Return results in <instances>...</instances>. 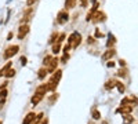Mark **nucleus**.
<instances>
[{
    "label": "nucleus",
    "instance_id": "1",
    "mask_svg": "<svg viewBox=\"0 0 138 124\" xmlns=\"http://www.w3.org/2000/svg\"><path fill=\"white\" fill-rule=\"evenodd\" d=\"M80 43H81V35L79 32H73L68 37V44L70 46V48H77Z\"/></svg>",
    "mask_w": 138,
    "mask_h": 124
},
{
    "label": "nucleus",
    "instance_id": "2",
    "mask_svg": "<svg viewBox=\"0 0 138 124\" xmlns=\"http://www.w3.org/2000/svg\"><path fill=\"white\" fill-rule=\"evenodd\" d=\"M18 51H19V46L13 44V46H10V47H7V48H6V51H4V54H3V57H4V59H10V58H13Z\"/></svg>",
    "mask_w": 138,
    "mask_h": 124
},
{
    "label": "nucleus",
    "instance_id": "3",
    "mask_svg": "<svg viewBox=\"0 0 138 124\" xmlns=\"http://www.w3.org/2000/svg\"><path fill=\"white\" fill-rule=\"evenodd\" d=\"M68 19H69V14L66 10H62V11L58 13V15H57V23L58 25H64L65 22H68Z\"/></svg>",
    "mask_w": 138,
    "mask_h": 124
},
{
    "label": "nucleus",
    "instance_id": "4",
    "mask_svg": "<svg viewBox=\"0 0 138 124\" xmlns=\"http://www.w3.org/2000/svg\"><path fill=\"white\" fill-rule=\"evenodd\" d=\"M29 25L28 23H22L21 26H19V29H18V35H17V37H18V40H22L23 37L26 36V35L29 33Z\"/></svg>",
    "mask_w": 138,
    "mask_h": 124
},
{
    "label": "nucleus",
    "instance_id": "5",
    "mask_svg": "<svg viewBox=\"0 0 138 124\" xmlns=\"http://www.w3.org/2000/svg\"><path fill=\"white\" fill-rule=\"evenodd\" d=\"M58 64H60V59H58L57 57H52V59L50 61V64L46 66V69H47V72H50V73H54L55 70H57V66H58Z\"/></svg>",
    "mask_w": 138,
    "mask_h": 124
},
{
    "label": "nucleus",
    "instance_id": "6",
    "mask_svg": "<svg viewBox=\"0 0 138 124\" xmlns=\"http://www.w3.org/2000/svg\"><path fill=\"white\" fill-rule=\"evenodd\" d=\"M93 18H94V19H91L93 22L98 23V22H104V21L106 19V15H105L102 11H95V13H94V15H93Z\"/></svg>",
    "mask_w": 138,
    "mask_h": 124
},
{
    "label": "nucleus",
    "instance_id": "7",
    "mask_svg": "<svg viewBox=\"0 0 138 124\" xmlns=\"http://www.w3.org/2000/svg\"><path fill=\"white\" fill-rule=\"evenodd\" d=\"M133 105H122L119 109H117V113H122V114H130L133 112Z\"/></svg>",
    "mask_w": 138,
    "mask_h": 124
},
{
    "label": "nucleus",
    "instance_id": "8",
    "mask_svg": "<svg viewBox=\"0 0 138 124\" xmlns=\"http://www.w3.org/2000/svg\"><path fill=\"white\" fill-rule=\"evenodd\" d=\"M35 117H36V113L35 112H29L25 116V119L22 120V124H32L35 121Z\"/></svg>",
    "mask_w": 138,
    "mask_h": 124
},
{
    "label": "nucleus",
    "instance_id": "9",
    "mask_svg": "<svg viewBox=\"0 0 138 124\" xmlns=\"http://www.w3.org/2000/svg\"><path fill=\"white\" fill-rule=\"evenodd\" d=\"M61 77H62V70H61V69H57L54 73H52V76H51V79H50V80L58 84V83H60V80H61Z\"/></svg>",
    "mask_w": 138,
    "mask_h": 124
},
{
    "label": "nucleus",
    "instance_id": "10",
    "mask_svg": "<svg viewBox=\"0 0 138 124\" xmlns=\"http://www.w3.org/2000/svg\"><path fill=\"white\" fill-rule=\"evenodd\" d=\"M43 98H44V95H43V94H39V92H35V95L32 97V99H31L32 105H33V106H36L37 103H39L40 101H42Z\"/></svg>",
    "mask_w": 138,
    "mask_h": 124
},
{
    "label": "nucleus",
    "instance_id": "11",
    "mask_svg": "<svg viewBox=\"0 0 138 124\" xmlns=\"http://www.w3.org/2000/svg\"><path fill=\"white\" fill-rule=\"evenodd\" d=\"M115 54H116V51H115L113 48H108L106 51L104 52V55H102V59H104V61H108V59H111V58H112Z\"/></svg>",
    "mask_w": 138,
    "mask_h": 124
},
{
    "label": "nucleus",
    "instance_id": "12",
    "mask_svg": "<svg viewBox=\"0 0 138 124\" xmlns=\"http://www.w3.org/2000/svg\"><path fill=\"white\" fill-rule=\"evenodd\" d=\"M77 0H65V10H72L76 7Z\"/></svg>",
    "mask_w": 138,
    "mask_h": 124
},
{
    "label": "nucleus",
    "instance_id": "13",
    "mask_svg": "<svg viewBox=\"0 0 138 124\" xmlns=\"http://www.w3.org/2000/svg\"><path fill=\"white\" fill-rule=\"evenodd\" d=\"M47 91H48V88H47V84H40L39 87L36 88V91H35V92H39V94H43V95H46Z\"/></svg>",
    "mask_w": 138,
    "mask_h": 124
},
{
    "label": "nucleus",
    "instance_id": "14",
    "mask_svg": "<svg viewBox=\"0 0 138 124\" xmlns=\"http://www.w3.org/2000/svg\"><path fill=\"white\" fill-rule=\"evenodd\" d=\"M115 43H116V40H115V36L109 33V40L106 41V47H108V48H113V46H115Z\"/></svg>",
    "mask_w": 138,
    "mask_h": 124
},
{
    "label": "nucleus",
    "instance_id": "15",
    "mask_svg": "<svg viewBox=\"0 0 138 124\" xmlns=\"http://www.w3.org/2000/svg\"><path fill=\"white\" fill-rule=\"evenodd\" d=\"M47 73H48V72H47L46 68H42V69H39V72H37V77H39L40 80H43V79L47 76Z\"/></svg>",
    "mask_w": 138,
    "mask_h": 124
},
{
    "label": "nucleus",
    "instance_id": "16",
    "mask_svg": "<svg viewBox=\"0 0 138 124\" xmlns=\"http://www.w3.org/2000/svg\"><path fill=\"white\" fill-rule=\"evenodd\" d=\"M11 68V62H7V64L4 65V66L2 68V69H0V77H2V76H4V73L7 72L8 69H10Z\"/></svg>",
    "mask_w": 138,
    "mask_h": 124
},
{
    "label": "nucleus",
    "instance_id": "17",
    "mask_svg": "<svg viewBox=\"0 0 138 124\" xmlns=\"http://www.w3.org/2000/svg\"><path fill=\"white\" fill-rule=\"evenodd\" d=\"M60 50H61V43H54V44H52V50H51V51H52V54H54V55H57L58 52H60Z\"/></svg>",
    "mask_w": 138,
    "mask_h": 124
},
{
    "label": "nucleus",
    "instance_id": "18",
    "mask_svg": "<svg viewBox=\"0 0 138 124\" xmlns=\"http://www.w3.org/2000/svg\"><path fill=\"white\" fill-rule=\"evenodd\" d=\"M58 36H60V35H58L57 32H54V33H52L51 36H50V40H48V43H50V44H54V43H57V40H58Z\"/></svg>",
    "mask_w": 138,
    "mask_h": 124
},
{
    "label": "nucleus",
    "instance_id": "19",
    "mask_svg": "<svg viewBox=\"0 0 138 124\" xmlns=\"http://www.w3.org/2000/svg\"><path fill=\"white\" fill-rule=\"evenodd\" d=\"M115 85H116V81H115V80H108V81H106V85H105V88H106V90H109V88L112 90Z\"/></svg>",
    "mask_w": 138,
    "mask_h": 124
},
{
    "label": "nucleus",
    "instance_id": "20",
    "mask_svg": "<svg viewBox=\"0 0 138 124\" xmlns=\"http://www.w3.org/2000/svg\"><path fill=\"white\" fill-rule=\"evenodd\" d=\"M14 75H15V70H14L13 69V68H10V69H8L7 70V72H6L4 73V76H6V77H7V79H10V77H13V76Z\"/></svg>",
    "mask_w": 138,
    "mask_h": 124
},
{
    "label": "nucleus",
    "instance_id": "21",
    "mask_svg": "<svg viewBox=\"0 0 138 124\" xmlns=\"http://www.w3.org/2000/svg\"><path fill=\"white\" fill-rule=\"evenodd\" d=\"M133 121H134V117H131L130 114H126V119L123 120V123L124 124H131Z\"/></svg>",
    "mask_w": 138,
    "mask_h": 124
},
{
    "label": "nucleus",
    "instance_id": "22",
    "mask_svg": "<svg viewBox=\"0 0 138 124\" xmlns=\"http://www.w3.org/2000/svg\"><path fill=\"white\" fill-rule=\"evenodd\" d=\"M116 87H117V90H119L120 92H124L126 87L123 85V83H122V81H116Z\"/></svg>",
    "mask_w": 138,
    "mask_h": 124
},
{
    "label": "nucleus",
    "instance_id": "23",
    "mask_svg": "<svg viewBox=\"0 0 138 124\" xmlns=\"http://www.w3.org/2000/svg\"><path fill=\"white\" fill-rule=\"evenodd\" d=\"M91 116H93V119H94V120H99V119H101V113H99L98 110H93Z\"/></svg>",
    "mask_w": 138,
    "mask_h": 124
},
{
    "label": "nucleus",
    "instance_id": "24",
    "mask_svg": "<svg viewBox=\"0 0 138 124\" xmlns=\"http://www.w3.org/2000/svg\"><path fill=\"white\" fill-rule=\"evenodd\" d=\"M52 59V55H46L44 57V59H43V65H44V66H47V65L50 64V61Z\"/></svg>",
    "mask_w": 138,
    "mask_h": 124
},
{
    "label": "nucleus",
    "instance_id": "25",
    "mask_svg": "<svg viewBox=\"0 0 138 124\" xmlns=\"http://www.w3.org/2000/svg\"><path fill=\"white\" fill-rule=\"evenodd\" d=\"M57 99H58V94H57V92H54V94H52V97L50 98V105H52V103L57 101Z\"/></svg>",
    "mask_w": 138,
    "mask_h": 124
},
{
    "label": "nucleus",
    "instance_id": "26",
    "mask_svg": "<svg viewBox=\"0 0 138 124\" xmlns=\"http://www.w3.org/2000/svg\"><path fill=\"white\" fill-rule=\"evenodd\" d=\"M6 97H7V90H0V98L2 99H6Z\"/></svg>",
    "mask_w": 138,
    "mask_h": 124
},
{
    "label": "nucleus",
    "instance_id": "27",
    "mask_svg": "<svg viewBox=\"0 0 138 124\" xmlns=\"http://www.w3.org/2000/svg\"><path fill=\"white\" fill-rule=\"evenodd\" d=\"M65 37H66V36H65V33H61L60 36H58V40H57V43H62V41L65 40Z\"/></svg>",
    "mask_w": 138,
    "mask_h": 124
},
{
    "label": "nucleus",
    "instance_id": "28",
    "mask_svg": "<svg viewBox=\"0 0 138 124\" xmlns=\"http://www.w3.org/2000/svg\"><path fill=\"white\" fill-rule=\"evenodd\" d=\"M69 59V55L68 54H64V57L60 59V62H62V64H66V61Z\"/></svg>",
    "mask_w": 138,
    "mask_h": 124
},
{
    "label": "nucleus",
    "instance_id": "29",
    "mask_svg": "<svg viewBox=\"0 0 138 124\" xmlns=\"http://www.w3.org/2000/svg\"><path fill=\"white\" fill-rule=\"evenodd\" d=\"M36 2H37V0H26V6H28V7H31V6L35 4Z\"/></svg>",
    "mask_w": 138,
    "mask_h": 124
},
{
    "label": "nucleus",
    "instance_id": "30",
    "mask_svg": "<svg viewBox=\"0 0 138 124\" xmlns=\"http://www.w3.org/2000/svg\"><path fill=\"white\" fill-rule=\"evenodd\" d=\"M87 4H89V0H80V6H81V7H87Z\"/></svg>",
    "mask_w": 138,
    "mask_h": 124
},
{
    "label": "nucleus",
    "instance_id": "31",
    "mask_svg": "<svg viewBox=\"0 0 138 124\" xmlns=\"http://www.w3.org/2000/svg\"><path fill=\"white\" fill-rule=\"evenodd\" d=\"M117 75H119V76H122V77H124V76H126V70H124V69H123V70L120 69L119 72H117Z\"/></svg>",
    "mask_w": 138,
    "mask_h": 124
},
{
    "label": "nucleus",
    "instance_id": "32",
    "mask_svg": "<svg viewBox=\"0 0 138 124\" xmlns=\"http://www.w3.org/2000/svg\"><path fill=\"white\" fill-rule=\"evenodd\" d=\"M47 123H48V120H47L46 117H44V119H42L39 123H36V124H47Z\"/></svg>",
    "mask_w": 138,
    "mask_h": 124
},
{
    "label": "nucleus",
    "instance_id": "33",
    "mask_svg": "<svg viewBox=\"0 0 138 124\" xmlns=\"http://www.w3.org/2000/svg\"><path fill=\"white\" fill-rule=\"evenodd\" d=\"M94 41H95V39H94V37H89V39H87V43H89V44H93Z\"/></svg>",
    "mask_w": 138,
    "mask_h": 124
},
{
    "label": "nucleus",
    "instance_id": "34",
    "mask_svg": "<svg viewBox=\"0 0 138 124\" xmlns=\"http://www.w3.org/2000/svg\"><path fill=\"white\" fill-rule=\"evenodd\" d=\"M21 64L22 65H26V58L25 57H21Z\"/></svg>",
    "mask_w": 138,
    "mask_h": 124
},
{
    "label": "nucleus",
    "instance_id": "35",
    "mask_svg": "<svg viewBox=\"0 0 138 124\" xmlns=\"http://www.w3.org/2000/svg\"><path fill=\"white\" fill-rule=\"evenodd\" d=\"M108 66H109V68H113V66H115V62L109 61V62H108Z\"/></svg>",
    "mask_w": 138,
    "mask_h": 124
},
{
    "label": "nucleus",
    "instance_id": "36",
    "mask_svg": "<svg viewBox=\"0 0 138 124\" xmlns=\"http://www.w3.org/2000/svg\"><path fill=\"white\" fill-rule=\"evenodd\" d=\"M95 36H97V37H102V33H101V32H98V30H97V32H95Z\"/></svg>",
    "mask_w": 138,
    "mask_h": 124
},
{
    "label": "nucleus",
    "instance_id": "37",
    "mask_svg": "<svg viewBox=\"0 0 138 124\" xmlns=\"http://www.w3.org/2000/svg\"><path fill=\"white\" fill-rule=\"evenodd\" d=\"M11 39H13V33L10 32V33H8V36H7V40H11Z\"/></svg>",
    "mask_w": 138,
    "mask_h": 124
},
{
    "label": "nucleus",
    "instance_id": "38",
    "mask_svg": "<svg viewBox=\"0 0 138 124\" xmlns=\"http://www.w3.org/2000/svg\"><path fill=\"white\" fill-rule=\"evenodd\" d=\"M119 65H120V66H124V65H126V62H124V61H122V59H120V61H119Z\"/></svg>",
    "mask_w": 138,
    "mask_h": 124
},
{
    "label": "nucleus",
    "instance_id": "39",
    "mask_svg": "<svg viewBox=\"0 0 138 124\" xmlns=\"http://www.w3.org/2000/svg\"><path fill=\"white\" fill-rule=\"evenodd\" d=\"M101 124H108V121H102Z\"/></svg>",
    "mask_w": 138,
    "mask_h": 124
}]
</instances>
